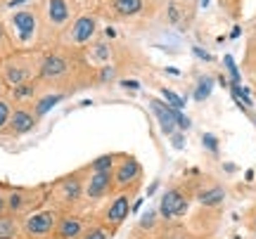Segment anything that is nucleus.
Here are the masks:
<instances>
[{"instance_id": "nucleus-28", "label": "nucleus", "mask_w": 256, "mask_h": 239, "mask_svg": "<svg viewBox=\"0 0 256 239\" xmlns=\"http://www.w3.org/2000/svg\"><path fill=\"white\" fill-rule=\"evenodd\" d=\"M114 78V66L105 64L102 66V74H100V81H112Z\"/></svg>"}, {"instance_id": "nucleus-15", "label": "nucleus", "mask_w": 256, "mask_h": 239, "mask_svg": "<svg viewBox=\"0 0 256 239\" xmlns=\"http://www.w3.org/2000/svg\"><path fill=\"white\" fill-rule=\"evenodd\" d=\"M213 90V78L211 76H202L199 81H197V88H194V102H204V99H209V95H211Z\"/></svg>"}, {"instance_id": "nucleus-39", "label": "nucleus", "mask_w": 256, "mask_h": 239, "mask_svg": "<svg viewBox=\"0 0 256 239\" xmlns=\"http://www.w3.org/2000/svg\"><path fill=\"white\" fill-rule=\"evenodd\" d=\"M206 5H209V0H202V7H206Z\"/></svg>"}, {"instance_id": "nucleus-40", "label": "nucleus", "mask_w": 256, "mask_h": 239, "mask_svg": "<svg viewBox=\"0 0 256 239\" xmlns=\"http://www.w3.org/2000/svg\"><path fill=\"white\" fill-rule=\"evenodd\" d=\"M254 123H256V116H254Z\"/></svg>"}, {"instance_id": "nucleus-25", "label": "nucleus", "mask_w": 256, "mask_h": 239, "mask_svg": "<svg viewBox=\"0 0 256 239\" xmlns=\"http://www.w3.org/2000/svg\"><path fill=\"white\" fill-rule=\"evenodd\" d=\"M225 69L230 71V76H233V83H240V71H237V66H235V59L230 57V54H225Z\"/></svg>"}, {"instance_id": "nucleus-14", "label": "nucleus", "mask_w": 256, "mask_h": 239, "mask_svg": "<svg viewBox=\"0 0 256 239\" xmlns=\"http://www.w3.org/2000/svg\"><path fill=\"white\" fill-rule=\"evenodd\" d=\"M223 199H225V192L221 187H211V190L199 192V204H204V206H216V204H221Z\"/></svg>"}, {"instance_id": "nucleus-12", "label": "nucleus", "mask_w": 256, "mask_h": 239, "mask_svg": "<svg viewBox=\"0 0 256 239\" xmlns=\"http://www.w3.org/2000/svg\"><path fill=\"white\" fill-rule=\"evenodd\" d=\"M112 7H114V12L121 14V17H133V14L142 12L145 2H142V0H112Z\"/></svg>"}, {"instance_id": "nucleus-17", "label": "nucleus", "mask_w": 256, "mask_h": 239, "mask_svg": "<svg viewBox=\"0 0 256 239\" xmlns=\"http://www.w3.org/2000/svg\"><path fill=\"white\" fill-rule=\"evenodd\" d=\"M60 99H62V95H45V97L36 104V116H45V114H48V111H50Z\"/></svg>"}, {"instance_id": "nucleus-11", "label": "nucleus", "mask_w": 256, "mask_h": 239, "mask_svg": "<svg viewBox=\"0 0 256 239\" xmlns=\"http://www.w3.org/2000/svg\"><path fill=\"white\" fill-rule=\"evenodd\" d=\"M48 17H50L53 24L62 26L69 19V5H66V0H48Z\"/></svg>"}, {"instance_id": "nucleus-37", "label": "nucleus", "mask_w": 256, "mask_h": 239, "mask_svg": "<svg viewBox=\"0 0 256 239\" xmlns=\"http://www.w3.org/2000/svg\"><path fill=\"white\" fill-rule=\"evenodd\" d=\"M5 211V201H2V196H0V213Z\"/></svg>"}, {"instance_id": "nucleus-8", "label": "nucleus", "mask_w": 256, "mask_h": 239, "mask_svg": "<svg viewBox=\"0 0 256 239\" xmlns=\"http://www.w3.org/2000/svg\"><path fill=\"white\" fill-rule=\"evenodd\" d=\"M10 126L17 135H24V133L33 131V126H36V114L26 111V109H14L12 116H10Z\"/></svg>"}, {"instance_id": "nucleus-33", "label": "nucleus", "mask_w": 256, "mask_h": 239, "mask_svg": "<svg viewBox=\"0 0 256 239\" xmlns=\"http://www.w3.org/2000/svg\"><path fill=\"white\" fill-rule=\"evenodd\" d=\"M21 206V194H12L10 196V208H19Z\"/></svg>"}, {"instance_id": "nucleus-27", "label": "nucleus", "mask_w": 256, "mask_h": 239, "mask_svg": "<svg viewBox=\"0 0 256 239\" xmlns=\"http://www.w3.org/2000/svg\"><path fill=\"white\" fill-rule=\"evenodd\" d=\"M154 220H157V213H154V211H147L145 216L140 218V228L149 230V228H152V225H154Z\"/></svg>"}, {"instance_id": "nucleus-10", "label": "nucleus", "mask_w": 256, "mask_h": 239, "mask_svg": "<svg viewBox=\"0 0 256 239\" xmlns=\"http://www.w3.org/2000/svg\"><path fill=\"white\" fill-rule=\"evenodd\" d=\"M138 175H140V163L135 159H126L117 171V183L119 185H128V183L138 180Z\"/></svg>"}, {"instance_id": "nucleus-29", "label": "nucleus", "mask_w": 256, "mask_h": 239, "mask_svg": "<svg viewBox=\"0 0 256 239\" xmlns=\"http://www.w3.org/2000/svg\"><path fill=\"white\" fill-rule=\"evenodd\" d=\"M185 138H183V133H173V135H171V142H173V147H176V149H183V147H185Z\"/></svg>"}, {"instance_id": "nucleus-2", "label": "nucleus", "mask_w": 256, "mask_h": 239, "mask_svg": "<svg viewBox=\"0 0 256 239\" xmlns=\"http://www.w3.org/2000/svg\"><path fill=\"white\" fill-rule=\"evenodd\" d=\"M12 26H14V31H17L21 43H29L33 38V33H36V14L29 10L14 12L12 14Z\"/></svg>"}, {"instance_id": "nucleus-1", "label": "nucleus", "mask_w": 256, "mask_h": 239, "mask_svg": "<svg viewBox=\"0 0 256 239\" xmlns=\"http://www.w3.org/2000/svg\"><path fill=\"white\" fill-rule=\"evenodd\" d=\"M161 216L164 218H181L185 211H188V201H185V196L178 192V190H171V192H166V194L161 196Z\"/></svg>"}, {"instance_id": "nucleus-21", "label": "nucleus", "mask_w": 256, "mask_h": 239, "mask_svg": "<svg viewBox=\"0 0 256 239\" xmlns=\"http://www.w3.org/2000/svg\"><path fill=\"white\" fill-rule=\"evenodd\" d=\"M14 235V223L7 218H0V239H10Z\"/></svg>"}, {"instance_id": "nucleus-24", "label": "nucleus", "mask_w": 256, "mask_h": 239, "mask_svg": "<svg viewBox=\"0 0 256 239\" xmlns=\"http://www.w3.org/2000/svg\"><path fill=\"white\" fill-rule=\"evenodd\" d=\"M33 83H21V86H17L14 88V97H19V99H24V97H31L33 95Z\"/></svg>"}, {"instance_id": "nucleus-3", "label": "nucleus", "mask_w": 256, "mask_h": 239, "mask_svg": "<svg viewBox=\"0 0 256 239\" xmlns=\"http://www.w3.org/2000/svg\"><path fill=\"white\" fill-rule=\"evenodd\" d=\"M55 228V213L53 211H41L26 220V235L31 237H43L50 235V230Z\"/></svg>"}, {"instance_id": "nucleus-13", "label": "nucleus", "mask_w": 256, "mask_h": 239, "mask_svg": "<svg viewBox=\"0 0 256 239\" xmlns=\"http://www.w3.org/2000/svg\"><path fill=\"white\" fill-rule=\"evenodd\" d=\"M57 235L62 239H76L81 235V223L76 218H64L60 223V228H57Z\"/></svg>"}, {"instance_id": "nucleus-19", "label": "nucleus", "mask_w": 256, "mask_h": 239, "mask_svg": "<svg viewBox=\"0 0 256 239\" xmlns=\"http://www.w3.org/2000/svg\"><path fill=\"white\" fill-rule=\"evenodd\" d=\"M93 59H95L97 64H105L107 59H109V45L107 43H95L93 45Z\"/></svg>"}, {"instance_id": "nucleus-34", "label": "nucleus", "mask_w": 256, "mask_h": 239, "mask_svg": "<svg viewBox=\"0 0 256 239\" xmlns=\"http://www.w3.org/2000/svg\"><path fill=\"white\" fill-rule=\"evenodd\" d=\"M121 86H124V88H130V90H138L140 83H138V81H121Z\"/></svg>"}, {"instance_id": "nucleus-38", "label": "nucleus", "mask_w": 256, "mask_h": 239, "mask_svg": "<svg viewBox=\"0 0 256 239\" xmlns=\"http://www.w3.org/2000/svg\"><path fill=\"white\" fill-rule=\"evenodd\" d=\"M171 239H185V237H183V235H173V237H171Z\"/></svg>"}, {"instance_id": "nucleus-36", "label": "nucleus", "mask_w": 256, "mask_h": 239, "mask_svg": "<svg viewBox=\"0 0 256 239\" xmlns=\"http://www.w3.org/2000/svg\"><path fill=\"white\" fill-rule=\"evenodd\" d=\"M5 41V31H2V26H0V43Z\"/></svg>"}, {"instance_id": "nucleus-16", "label": "nucleus", "mask_w": 256, "mask_h": 239, "mask_svg": "<svg viewBox=\"0 0 256 239\" xmlns=\"http://www.w3.org/2000/svg\"><path fill=\"white\" fill-rule=\"evenodd\" d=\"M62 192H64V199L66 201H76L81 196V180L78 178H69L62 183Z\"/></svg>"}, {"instance_id": "nucleus-18", "label": "nucleus", "mask_w": 256, "mask_h": 239, "mask_svg": "<svg viewBox=\"0 0 256 239\" xmlns=\"http://www.w3.org/2000/svg\"><path fill=\"white\" fill-rule=\"evenodd\" d=\"M161 95H164V99H166V104H169L171 109H185V99L178 95V93H173V90H169V88H164L161 90Z\"/></svg>"}, {"instance_id": "nucleus-23", "label": "nucleus", "mask_w": 256, "mask_h": 239, "mask_svg": "<svg viewBox=\"0 0 256 239\" xmlns=\"http://www.w3.org/2000/svg\"><path fill=\"white\" fill-rule=\"evenodd\" d=\"M202 144L209 149V152H213V154L218 152V138H216V135H211V133H204V135H202Z\"/></svg>"}, {"instance_id": "nucleus-32", "label": "nucleus", "mask_w": 256, "mask_h": 239, "mask_svg": "<svg viewBox=\"0 0 256 239\" xmlns=\"http://www.w3.org/2000/svg\"><path fill=\"white\" fill-rule=\"evenodd\" d=\"M169 22L171 24H178V10H176V5H171V7H169Z\"/></svg>"}, {"instance_id": "nucleus-4", "label": "nucleus", "mask_w": 256, "mask_h": 239, "mask_svg": "<svg viewBox=\"0 0 256 239\" xmlns=\"http://www.w3.org/2000/svg\"><path fill=\"white\" fill-rule=\"evenodd\" d=\"M95 29H97V22L95 17H78L74 22V26H71V43L76 45H83L88 43L93 36H95Z\"/></svg>"}, {"instance_id": "nucleus-22", "label": "nucleus", "mask_w": 256, "mask_h": 239, "mask_svg": "<svg viewBox=\"0 0 256 239\" xmlns=\"http://www.w3.org/2000/svg\"><path fill=\"white\" fill-rule=\"evenodd\" d=\"M173 119H176V128H181V131H188L192 123H190V119L183 114L181 109H173Z\"/></svg>"}, {"instance_id": "nucleus-9", "label": "nucleus", "mask_w": 256, "mask_h": 239, "mask_svg": "<svg viewBox=\"0 0 256 239\" xmlns=\"http://www.w3.org/2000/svg\"><path fill=\"white\" fill-rule=\"evenodd\" d=\"M128 211H130V204H128V196L121 194L114 199V204L107 208V220L112 223V225H119V223H124L128 216Z\"/></svg>"}, {"instance_id": "nucleus-31", "label": "nucleus", "mask_w": 256, "mask_h": 239, "mask_svg": "<svg viewBox=\"0 0 256 239\" xmlns=\"http://www.w3.org/2000/svg\"><path fill=\"white\" fill-rule=\"evenodd\" d=\"M192 52L197 54V57H199V59H204V62H211V54H209V52H204L202 48H197V45H194V48H192Z\"/></svg>"}, {"instance_id": "nucleus-26", "label": "nucleus", "mask_w": 256, "mask_h": 239, "mask_svg": "<svg viewBox=\"0 0 256 239\" xmlns=\"http://www.w3.org/2000/svg\"><path fill=\"white\" fill-rule=\"evenodd\" d=\"M10 116H12L10 104L0 99V128H5V126H7V121H10Z\"/></svg>"}, {"instance_id": "nucleus-30", "label": "nucleus", "mask_w": 256, "mask_h": 239, "mask_svg": "<svg viewBox=\"0 0 256 239\" xmlns=\"http://www.w3.org/2000/svg\"><path fill=\"white\" fill-rule=\"evenodd\" d=\"M83 239H107V235H105V230L95 228V230H90V232H88Z\"/></svg>"}, {"instance_id": "nucleus-7", "label": "nucleus", "mask_w": 256, "mask_h": 239, "mask_svg": "<svg viewBox=\"0 0 256 239\" xmlns=\"http://www.w3.org/2000/svg\"><path fill=\"white\" fill-rule=\"evenodd\" d=\"M69 71V62L60 57V54H48L41 62V78H60Z\"/></svg>"}, {"instance_id": "nucleus-5", "label": "nucleus", "mask_w": 256, "mask_h": 239, "mask_svg": "<svg viewBox=\"0 0 256 239\" xmlns=\"http://www.w3.org/2000/svg\"><path fill=\"white\" fill-rule=\"evenodd\" d=\"M149 107H152L154 116H157V121H159L161 133L173 135V133H176V119H173V109H171L169 104H164L161 99H149Z\"/></svg>"}, {"instance_id": "nucleus-6", "label": "nucleus", "mask_w": 256, "mask_h": 239, "mask_svg": "<svg viewBox=\"0 0 256 239\" xmlns=\"http://www.w3.org/2000/svg\"><path fill=\"white\" fill-rule=\"evenodd\" d=\"M112 171H97V173L90 175V180H88V187H85V194L90 196V199H100V196L109 192V187H112Z\"/></svg>"}, {"instance_id": "nucleus-35", "label": "nucleus", "mask_w": 256, "mask_h": 239, "mask_svg": "<svg viewBox=\"0 0 256 239\" xmlns=\"http://www.w3.org/2000/svg\"><path fill=\"white\" fill-rule=\"evenodd\" d=\"M24 2H26V0H10L7 7H17V5H24Z\"/></svg>"}, {"instance_id": "nucleus-20", "label": "nucleus", "mask_w": 256, "mask_h": 239, "mask_svg": "<svg viewBox=\"0 0 256 239\" xmlns=\"http://www.w3.org/2000/svg\"><path fill=\"white\" fill-rule=\"evenodd\" d=\"M112 166H114V156H100L97 161H93L90 171L93 173H97V171H112Z\"/></svg>"}]
</instances>
